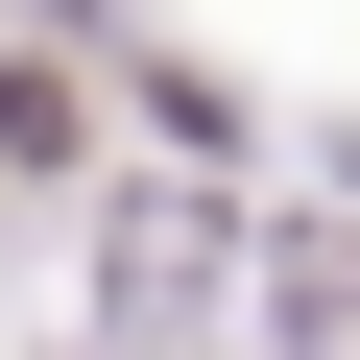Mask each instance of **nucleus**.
Masks as SVG:
<instances>
[{
	"mask_svg": "<svg viewBox=\"0 0 360 360\" xmlns=\"http://www.w3.org/2000/svg\"><path fill=\"white\" fill-rule=\"evenodd\" d=\"M193 264H217V193H120V336L193 312Z\"/></svg>",
	"mask_w": 360,
	"mask_h": 360,
	"instance_id": "1",
	"label": "nucleus"
},
{
	"mask_svg": "<svg viewBox=\"0 0 360 360\" xmlns=\"http://www.w3.org/2000/svg\"><path fill=\"white\" fill-rule=\"evenodd\" d=\"M288 336H312V360H360V217H312V240H288Z\"/></svg>",
	"mask_w": 360,
	"mask_h": 360,
	"instance_id": "2",
	"label": "nucleus"
},
{
	"mask_svg": "<svg viewBox=\"0 0 360 360\" xmlns=\"http://www.w3.org/2000/svg\"><path fill=\"white\" fill-rule=\"evenodd\" d=\"M0 168H25V193H72V72H0Z\"/></svg>",
	"mask_w": 360,
	"mask_h": 360,
	"instance_id": "3",
	"label": "nucleus"
}]
</instances>
